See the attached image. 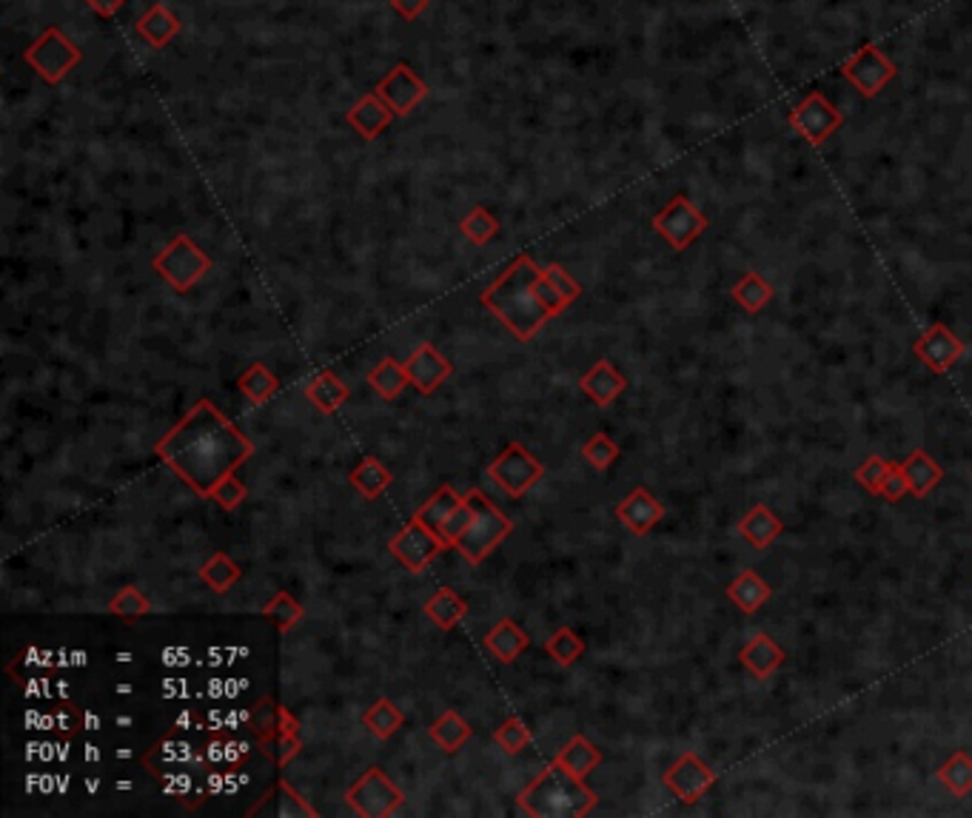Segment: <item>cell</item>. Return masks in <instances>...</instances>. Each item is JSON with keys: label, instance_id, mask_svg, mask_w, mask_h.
Masks as SVG:
<instances>
[{"label": "cell", "instance_id": "6da1fadb", "mask_svg": "<svg viewBox=\"0 0 972 818\" xmlns=\"http://www.w3.org/2000/svg\"><path fill=\"white\" fill-rule=\"evenodd\" d=\"M255 454V445L209 399H200L163 440L157 457L195 493L209 500L211 488Z\"/></svg>", "mask_w": 972, "mask_h": 818}, {"label": "cell", "instance_id": "7a4b0ae2", "mask_svg": "<svg viewBox=\"0 0 972 818\" xmlns=\"http://www.w3.org/2000/svg\"><path fill=\"white\" fill-rule=\"evenodd\" d=\"M539 274L542 268L534 266L530 257H516L514 266L482 294V305L491 308L519 340H534L539 328L551 319L534 291Z\"/></svg>", "mask_w": 972, "mask_h": 818}, {"label": "cell", "instance_id": "3957f363", "mask_svg": "<svg viewBox=\"0 0 972 818\" xmlns=\"http://www.w3.org/2000/svg\"><path fill=\"white\" fill-rule=\"evenodd\" d=\"M599 796L594 790L585 787V779H576L565 768H559L557 761L548 764L542 773L534 779L530 787L523 790L519 807L525 816L534 818H576L588 816L596 807Z\"/></svg>", "mask_w": 972, "mask_h": 818}, {"label": "cell", "instance_id": "277c9868", "mask_svg": "<svg viewBox=\"0 0 972 818\" xmlns=\"http://www.w3.org/2000/svg\"><path fill=\"white\" fill-rule=\"evenodd\" d=\"M465 500L471 502L473 519L471 525H468V530L462 534V539L457 542V551L462 553L471 565H479L482 559L491 557V553L514 534V522L502 514L500 507L488 500L485 493L471 491Z\"/></svg>", "mask_w": 972, "mask_h": 818}, {"label": "cell", "instance_id": "5b68a950", "mask_svg": "<svg viewBox=\"0 0 972 818\" xmlns=\"http://www.w3.org/2000/svg\"><path fill=\"white\" fill-rule=\"evenodd\" d=\"M152 266L172 289L189 291L191 285H197L203 280L206 271L211 268V260L209 254L200 252V248L195 246V239L180 234V237L172 239V243L154 257Z\"/></svg>", "mask_w": 972, "mask_h": 818}, {"label": "cell", "instance_id": "8992f818", "mask_svg": "<svg viewBox=\"0 0 972 818\" xmlns=\"http://www.w3.org/2000/svg\"><path fill=\"white\" fill-rule=\"evenodd\" d=\"M346 802L365 818H388L402 807V790L379 768H368L346 793Z\"/></svg>", "mask_w": 972, "mask_h": 818}, {"label": "cell", "instance_id": "52a82bcc", "mask_svg": "<svg viewBox=\"0 0 972 818\" xmlns=\"http://www.w3.org/2000/svg\"><path fill=\"white\" fill-rule=\"evenodd\" d=\"M707 225H711L707 214L699 206L690 203L688 195H676L654 218V229L668 239V246H674V252H684L690 243H696L707 232Z\"/></svg>", "mask_w": 972, "mask_h": 818}, {"label": "cell", "instance_id": "ba28073f", "mask_svg": "<svg viewBox=\"0 0 972 818\" xmlns=\"http://www.w3.org/2000/svg\"><path fill=\"white\" fill-rule=\"evenodd\" d=\"M791 126L813 149H819V145H824L833 138L835 131L842 129L844 115L821 92H810L805 101H798L791 109Z\"/></svg>", "mask_w": 972, "mask_h": 818}, {"label": "cell", "instance_id": "9c48e42d", "mask_svg": "<svg viewBox=\"0 0 972 818\" xmlns=\"http://www.w3.org/2000/svg\"><path fill=\"white\" fill-rule=\"evenodd\" d=\"M895 72H899V69H895L893 60L887 58L885 51L873 44L862 46L853 58H847L842 63L844 80L856 89L858 95L867 97V101L881 95L887 89V83L895 78Z\"/></svg>", "mask_w": 972, "mask_h": 818}, {"label": "cell", "instance_id": "30bf717a", "mask_svg": "<svg viewBox=\"0 0 972 818\" xmlns=\"http://www.w3.org/2000/svg\"><path fill=\"white\" fill-rule=\"evenodd\" d=\"M542 463L528 448H523L519 442H511L508 448L488 465V477L511 496H525L542 479Z\"/></svg>", "mask_w": 972, "mask_h": 818}, {"label": "cell", "instance_id": "8fae6325", "mask_svg": "<svg viewBox=\"0 0 972 818\" xmlns=\"http://www.w3.org/2000/svg\"><path fill=\"white\" fill-rule=\"evenodd\" d=\"M388 548H391L394 557H397L399 562L408 568V571L420 573V571H425V568H429L431 562H434V559L440 557L445 548H448V545L440 539V534H436V530H431L429 525H422V522L414 516V519L408 522L406 528L394 536Z\"/></svg>", "mask_w": 972, "mask_h": 818}, {"label": "cell", "instance_id": "7c38bea8", "mask_svg": "<svg viewBox=\"0 0 972 818\" xmlns=\"http://www.w3.org/2000/svg\"><path fill=\"white\" fill-rule=\"evenodd\" d=\"M713 784H716V773L696 753H682L665 770V787L682 804H696Z\"/></svg>", "mask_w": 972, "mask_h": 818}, {"label": "cell", "instance_id": "4fadbf2b", "mask_svg": "<svg viewBox=\"0 0 972 818\" xmlns=\"http://www.w3.org/2000/svg\"><path fill=\"white\" fill-rule=\"evenodd\" d=\"M26 60L40 72V78L58 83L66 72H72L80 63V49L72 40H66L58 30H49L26 51Z\"/></svg>", "mask_w": 972, "mask_h": 818}, {"label": "cell", "instance_id": "5bb4252c", "mask_svg": "<svg viewBox=\"0 0 972 818\" xmlns=\"http://www.w3.org/2000/svg\"><path fill=\"white\" fill-rule=\"evenodd\" d=\"M964 351H967L964 342L958 340L956 334L944 326V323L929 326V331L922 334V337L913 342V354L918 357L933 374H947V371L964 357Z\"/></svg>", "mask_w": 972, "mask_h": 818}, {"label": "cell", "instance_id": "9a60e30c", "mask_svg": "<svg viewBox=\"0 0 972 818\" xmlns=\"http://www.w3.org/2000/svg\"><path fill=\"white\" fill-rule=\"evenodd\" d=\"M665 516V505L647 488H633L617 505V519L633 536H647Z\"/></svg>", "mask_w": 972, "mask_h": 818}, {"label": "cell", "instance_id": "2e32d148", "mask_svg": "<svg viewBox=\"0 0 972 818\" xmlns=\"http://www.w3.org/2000/svg\"><path fill=\"white\" fill-rule=\"evenodd\" d=\"M408 379L420 394H434L450 377V362L434 346H420L406 362Z\"/></svg>", "mask_w": 972, "mask_h": 818}, {"label": "cell", "instance_id": "e0dca14e", "mask_svg": "<svg viewBox=\"0 0 972 818\" xmlns=\"http://www.w3.org/2000/svg\"><path fill=\"white\" fill-rule=\"evenodd\" d=\"M377 95L391 106L394 115H408V112L414 109L417 103L425 97V86H422V80L417 78L408 66H397V69L379 83Z\"/></svg>", "mask_w": 972, "mask_h": 818}, {"label": "cell", "instance_id": "ac0fdd59", "mask_svg": "<svg viewBox=\"0 0 972 818\" xmlns=\"http://www.w3.org/2000/svg\"><path fill=\"white\" fill-rule=\"evenodd\" d=\"M579 388L594 399L596 406L605 408L610 402H617V397H622V392L628 388V379H624V374L613 362L599 360L588 374H582Z\"/></svg>", "mask_w": 972, "mask_h": 818}, {"label": "cell", "instance_id": "d6986e66", "mask_svg": "<svg viewBox=\"0 0 972 818\" xmlns=\"http://www.w3.org/2000/svg\"><path fill=\"white\" fill-rule=\"evenodd\" d=\"M739 662L748 667L756 679H768L787 662V651L778 645L776 639H770L768 633H756L748 645L741 647Z\"/></svg>", "mask_w": 972, "mask_h": 818}, {"label": "cell", "instance_id": "ffe728a7", "mask_svg": "<svg viewBox=\"0 0 972 818\" xmlns=\"http://www.w3.org/2000/svg\"><path fill=\"white\" fill-rule=\"evenodd\" d=\"M251 816H255V818H262V816H274V818H314V816H317V810H314L312 804H308L303 796H300L297 790H291V784L285 782V779H280V782H277V787L271 790L269 796L262 798V802L257 804L255 810H251Z\"/></svg>", "mask_w": 972, "mask_h": 818}, {"label": "cell", "instance_id": "44dd1931", "mask_svg": "<svg viewBox=\"0 0 972 818\" xmlns=\"http://www.w3.org/2000/svg\"><path fill=\"white\" fill-rule=\"evenodd\" d=\"M739 534L745 536L750 545H753L756 551H768L770 545L776 542L778 536L784 534V522L778 519V516L773 514L768 505L756 502L748 514L741 516Z\"/></svg>", "mask_w": 972, "mask_h": 818}, {"label": "cell", "instance_id": "7402d4cb", "mask_svg": "<svg viewBox=\"0 0 972 818\" xmlns=\"http://www.w3.org/2000/svg\"><path fill=\"white\" fill-rule=\"evenodd\" d=\"M899 465L904 479H907L910 496H915V500H924V496H927V493L944 479V468L936 463V459L929 457L924 448H915L913 454Z\"/></svg>", "mask_w": 972, "mask_h": 818}, {"label": "cell", "instance_id": "603a6c76", "mask_svg": "<svg viewBox=\"0 0 972 818\" xmlns=\"http://www.w3.org/2000/svg\"><path fill=\"white\" fill-rule=\"evenodd\" d=\"M727 599L734 601L736 608L741 610V614H756V610L762 608L764 601H770V596H773V587L768 585V582L762 580V576H759V573L756 571H741L739 576H736L734 582H730V585H727Z\"/></svg>", "mask_w": 972, "mask_h": 818}, {"label": "cell", "instance_id": "cb8c5ba5", "mask_svg": "<svg viewBox=\"0 0 972 818\" xmlns=\"http://www.w3.org/2000/svg\"><path fill=\"white\" fill-rule=\"evenodd\" d=\"M528 645H530V636L525 633V630L516 628L514 619H502V622H496L494 628L488 630V636H485V647L494 653L502 665H511V662H514L519 653L528 651Z\"/></svg>", "mask_w": 972, "mask_h": 818}, {"label": "cell", "instance_id": "d4e9b609", "mask_svg": "<svg viewBox=\"0 0 972 818\" xmlns=\"http://www.w3.org/2000/svg\"><path fill=\"white\" fill-rule=\"evenodd\" d=\"M391 117H394V109L379 95L363 97V101L356 103L354 109L349 112L351 126H354V129L360 131L365 140L377 138L379 131L391 124Z\"/></svg>", "mask_w": 972, "mask_h": 818}, {"label": "cell", "instance_id": "484cf974", "mask_svg": "<svg viewBox=\"0 0 972 818\" xmlns=\"http://www.w3.org/2000/svg\"><path fill=\"white\" fill-rule=\"evenodd\" d=\"M553 761H557L559 768H565L567 773H574L576 779H585V775H590L602 764V753L585 736H574V739L559 750V756Z\"/></svg>", "mask_w": 972, "mask_h": 818}, {"label": "cell", "instance_id": "4316f807", "mask_svg": "<svg viewBox=\"0 0 972 818\" xmlns=\"http://www.w3.org/2000/svg\"><path fill=\"white\" fill-rule=\"evenodd\" d=\"M305 397L312 402L314 408H319L323 413H337L342 406H346V399L351 397L349 385L340 383V379L331 374V371H323L317 377L312 379V385L305 388Z\"/></svg>", "mask_w": 972, "mask_h": 818}, {"label": "cell", "instance_id": "83f0119b", "mask_svg": "<svg viewBox=\"0 0 972 818\" xmlns=\"http://www.w3.org/2000/svg\"><path fill=\"white\" fill-rule=\"evenodd\" d=\"M730 297L741 305V312L759 314V312H764L770 303H773V297H776V289H773V285H770L768 280L759 274V271H748V274L741 277L739 283L734 285Z\"/></svg>", "mask_w": 972, "mask_h": 818}, {"label": "cell", "instance_id": "f1b7e54d", "mask_svg": "<svg viewBox=\"0 0 972 818\" xmlns=\"http://www.w3.org/2000/svg\"><path fill=\"white\" fill-rule=\"evenodd\" d=\"M425 616H429L436 628L450 630L457 628L465 616H468V601H465L459 594H454L450 587H443V591H436V594L425 601Z\"/></svg>", "mask_w": 972, "mask_h": 818}, {"label": "cell", "instance_id": "f546056e", "mask_svg": "<svg viewBox=\"0 0 972 818\" xmlns=\"http://www.w3.org/2000/svg\"><path fill=\"white\" fill-rule=\"evenodd\" d=\"M471 733H473L471 724L465 722L457 710H445L443 716L436 718V722L429 727V736L436 741V745L443 747L445 753H457L459 747L471 739Z\"/></svg>", "mask_w": 972, "mask_h": 818}, {"label": "cell", "instance_id": "4dcf8cb0", "mask_svg": "<svg viewBox=\"0 0 972 818\" xmlns=\"http://www.w3.org/2000/svg\"><path fill=\"white\" fill-rule=\"evenodd\" d=\"M349 479H351V486L363 493L365 500H377L379 493H383L385 488L394 482V474L388 471V468H385L377 457H365L363 463L356 465L354 471H351Z\"/></svg>", "mask_w": 972, "mask_h": 818}, {"label": "cell", "instance_id": "1f68e13d", "mask_svg": "<svg viewBox=\"0 0 972 818\" xmlns=\"http://www.w3.org/2000/svg\"><path fill=\"white\" fill-rule=\"evenodd\" d=\"M368 385L374 392L379 394L383 399H397L399 394L406 392L411 379H408V371H406V362H397V360H383L377 369L368 374Z\"/></svg>", "mask_w": 972, "mask_h": 818}, {"label": "cell", "instance_id": "d6a6232c", "mask_svg": "<svg viewBox=\"0 0 972 818\" xmlns=\"http://www.w3.org/2000/svg\"><path fill=\"white\" fill-rule=\"evenodd\" d=\"M237 388L243 392V397L251 399L255 406H262L266 399H271L280 388V379L274 377L269 371V365H262V362H255L251 369H246L243 374L237 377Z\"/></svg>", "mask_w": 972, "mask_h": 818}, {"label": "cell", "instance_id": "836d02e7", "mask_svg": "<svg viewBox=\"0 0 972 818\" xmlns=\"http://www.w3.org/2000/svg\"><path fill=\"white\" fill-rule=\"evenodd\" d=\"M938 782L950 790L952 796L964 798L972 790V756L967 750H956L950 759L938 768Z\"/></svg>", "mask_w": 972, "mask_h": 818}, {"label": "cell", "instance_id": "e575fe53", "mask_svg": "<svg viewBox=\"0 0 972 818\" xmlns=\"http://www.w3.org/2000/svg\"><path fill=\"white\" fill-rule=\"evenodd\" d=\"M462 502L465 496H459L450 486H443L429 502H425V505L420 507V511H417V519H420L422 525H429L431 530H440V525H443Z\"/></svg>", "mask_w": 972, "mask_h": 818}, {"label": "cell", "instance_id": "d590c367", "mask_svg": "<svg viewBox=\"0 0 972 818\" xmlns=\"http://www.w3.org/2000/svg\"><path fill=\"white\" fill-rule=\"evenodd\" d=\"M402 722H406L402 710H399L394 702H388V699H379L377 704H371L363 716V724L377 736V739H391L394 733L402 727Z\"/></svg>", "mask_w": 972, "mask_h": 818}, {"label": "cell", "instance_id": "8d00e7d4", "mask_svg": "<svg viewBox=\"0 0 972 818\" xmlns=\"http://www.w3.org/2000/svg\"><path fill=\"white\" fill-rule=\"evenodd\" d=\"M544 653L551 656L557 665L562 667H571L582 659V653H585V639L571 628H559L548 642H544Z\"/></svg>", "mask_w": 972, "mask_h": 818}, {"label": "cell", "instance_id": "74e56055", "mask_svg": "<svg viewBox=\"0 0 972 818\" xmlns=\"http://www.w3.org/2000/svg\"><path fill=\"white\" fill-rule=\"evenodd\" d=\"M239 576H243L239 565L234 559L225 557V553H214V557L200 568V580H203L214 594H225L229 587L237 585Z\"/></svg>", "mask_w": 972, "mask_h": 818}, {"label": "cell", "instance_id": "f35d334b", "mask_svg": "<svg viewBox=\"0 0 972 818\" xmlns=\"http://www.w3.org/2000/svg\"><path fill=\"white\" fill-rule=\"evenodd\" d=\"M138 30H140V35H143L152 46H163V44H168V37L177 35L180 23H177V17L172 15L166 7H154L152 12H149V15L140 21Z\"/></svg>", "mask_w": 972, "mask_h": 818}, {"label": "cell", "instance_id": "ab89813d", "mask_svg": "<svg viewBox=\"0 0 972 818\" xmlns=\"http://www.w3.org/2000/svg\"><path fill=\"white\" fill-rule=\"evenodd\" d=\"M257 745H260L262 753L274 761L277 768H285V764H289V761L294 759L300 750H303V745H300V739H297V733H280V731L260 736V741H257Z\"/></svg>", "mask_w": 972, "mask_h": 818}, {"label": "cell", "instance_id": "60d3db41", "mask_svg": "<svg viewBox=\"0 0 972 818\" xmlns=\"http://www.w3.org/2000/svg\"><path fill=\"white\" fill-rule=\"evenodd\" d=\"M262 616H269L271 622H274L277 628L285 633V630H291L297 622H303L305 610H303V605L294 599V596L285 594V591H280V594H277L274 599H271L269 605L262 608Z\"/></svg>", "mask_w": 972, "mask_h": 818}, {"label": "cell", "instance_id": "b9f144b4", "mask_svg": "<svg viewBox=\"0 0 972 818\" xmlns=\"http://www.w3.org/2000/svg\"><path fill=\"white\" fill-rule=\"evenodd\" d=\"M109 610L117 616V619H124V622H134V619H140V616H145L152 610V601H149V596H145L140 587L129 585L112 599Z\"/></svg>", "mask_w": 972, "mask_h": 818}, {"label": "cell", "instance_id": "7bdbcfd3", "mask_svg": "<svg viewBox=\"0 0 972 818\" xmlns=\"http://www.w3.org/2000/svg\"><path fill=\"white\" fill-rule=\"evenodd\" d=\"M494 741H496V745H500L502 750H505V753H508V756L523 753L525 747L530 745V731H528V724H525L519 716L505 718V722H502L500 727H496Z\"/></svg>", "mask_w": 972, "mask_h": 818}, {"label": "cell", "instance_id": "ee69618b", "mask_svg": "<svg viewBox=\"0 0 972 818\" xmlns=\"http://www.w3.org/2000/svg\"><path fill=\"white\" fill-rule=\"evenodd\" d=\"M582 457L588 459L596 471H608L610 465L619 459V445L608 434H594L582 445Z\"/></svg>", "mask_w": 972, "mask_h": 818}, {"label": "cell", "instance_id": "f6af8a7d", "mask_svg": "<svg viewBox=\"0 0 972 818\" xmlns=\"http://www.w3.org/2000/svg\"><path fill=\"white\" fill-rule=\"evenodd\" d=\"M459 229H462V234L471 239V243L482 246V243H488V239L496 237V229H500V223H496L491 211L479 206V209H473L471 214L462 220V225H459Z\"/></svg>", "mask_w": 972, "mask_h": 818}, {"label": "cell", "instance_id": "bcb514c9", "mask_svg": "<svg viewBox=\"0 0 972 818\" xmlns=\"http://www.w3.org/2000/svg\"><path fill=\"white\" fill-rule=\"evenodd\" d=\"M893 465H895L893 459L867 457L856 468L858 486H862L864 491H870L873 496H878V488H881V482H885V477H887V474H890V468H893Z\"/></svg>", "mask_w": 972, "mask_h": 818}, {"label": "cell", "instance_id": "7dc6e473", "mask_svg": "<svg viewBox=\"0 0 972 818\" xmlns=\"http://www.w3.org/2000/svg\"><path fill=\"white\" fill-rule=\"evenodd\" d=\"M246 493H248L246 486H243V482H239L234 474H229V477H223L218 486L211 488L209 500L218 502L223 511H234V507H239L243 502H246Z\"/></svg>", "mask_w": 972, "mask_h": 818}, {"label": "cell", "instance_id": "c3c4849f", "mask_svg": "<svg viewBox=\"0 0 972 818\" xmlns=\"http://www.w3.org/2000/svg\"><path fill=\"white\" fill-rule=\"evenodd\" d=\"M471 519H473L471 502L465 500L462 505H459L457 511H454V514H450L448 519L443 522V525H440V530H436V534H440V539H443V542L448 545V548H457V542H459V539H462L465 530H468Z\"/></svg>", "mask_w": 972, "mask_h": 818}, {"label": "cell", "instance_id": "681fc988", "mask_svg": "<svg viewBox=\"0 0 972 818\" xmlns=\"http://www.w3.org/2000/svg\"><path fill=\"white\" fill-rule=\"evenodd\" d=\"M534 291H537L539 303H542V308L548 314H551V317L562 314L567 308V305H571L565 297H562V294H559L557 289H553V283H551V280H548V277H544V271H542V274H539V280H537V285H534Z\"/></svg>", "mask_w": 972, "mask_h": 818}, {"label": "cell", "instance_id": "f907efd6", "mask_svg": "<svg viewBox=\"0 0 972 818\" xmlns=\"http://www.w3.org/2000/svg\"><path fill=\"white\" fill-rule=\"evenodd\" d=\"M544 277L551 280L553 289H557L559 294H562V297L567 300V303H574V300L582 297V285L576 283L574 277L567 274V271L562 266H548V268H544Z\"/></svg>", "mask_w": 972, "mask_h": 818}, {"label": "cell", "instance_id": "816d5d0a", "mask_svg": "<svg viewBox=\"0 0 972 818\" xmlns=\"http://www.w3.org/2000/svg\"><path fill=\"white\" fill-rule=\"evenodd\" d=\"M907 493H910L907 479H904V474H901V465L895 463L893 468H890V474L885 477V482H881V488H878V496L887 502H901L904 496H907Z\"/></svg>", "mask_w": 972, "mask_h": 818}, {"label": "cell", "instance_id": "f5cc1de1", "mask_svg": "<svg viewBox=\"0 0 972 818\" xmlns=\"http://www.w3.org/2000/svg\"><path fill=\"white\" fill-rule=\"evenodd\" d=\"M277 716H280V704H274V708H271L269 702L262 704L260 713L255 716L257 733H260V736H266V733H277Z\"/></svg>", "mask_w": 972, "mask_h": 818}, {"label": "cell", "instance_id": "db71d44e", "mask_svg": "<svg viewBox=\"0 0 972 818\" xmlns=\"http://www.w3.org/2000/svg\"><path fill=\"white\" fill-rule=\"evenodd\" d=\"M394 7L406 17H420L429 9V0H394Z\"/></svg>", "mask_w": 972, "mask_h": 818}, {"label": "cell", "instance_id": "11a10c76", "mask_svg": "<svg viewBox=\"0 0 972 818\" xmlns=\"http://www.w3.org/2000/svg\"><path fill=\"white\" fill-rule=\"evenodd\" d=\"M277 731H280V733H297L300 731L297 718L291 716V713L285 708H280V716H277Z\"/></svg>", "mask_w": 972, "mask_h": 818}, {"label": "cell", "instance_id": "9f6ffc18", "mask_svg": "<svg viewBox=\"0 0 972 818\" xmlns=\"http://www.w3.org/2000/svg\"><path fill=\"white\" fill-rule=\"evenodd\" d=\"M89 3H92L97 12H103V15H112V12H115V9L120 7L124 0H89Z\"/></svg>", "mask_w": 972, "mask_h": 818}]
</instances>
